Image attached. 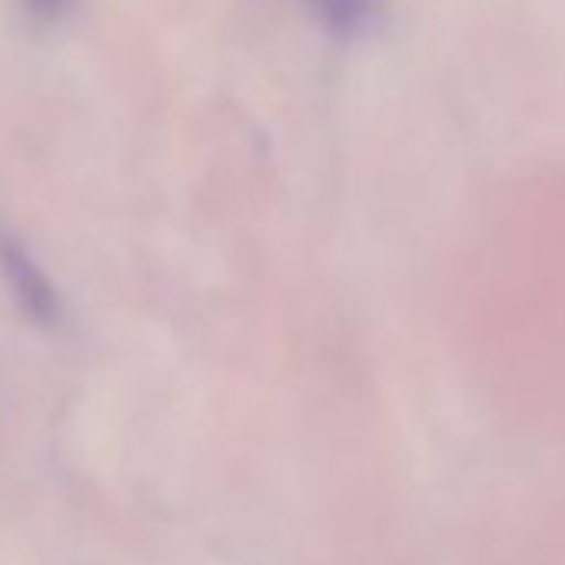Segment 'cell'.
Segmentation results:
<instances>
[{"instance_id":"obj_1","label":"cell","mask_w":565,"mask_h":565,"mask_svg":"<svg viewBox=\"0 0 565 565\" xmlns=\"http://www.w3.org/2000/svg\"><path fill=\"white\" fill-rule=\"evenodd\" d=\"M0 273H4L14 303L24 310L28 320L41 327H54L61 320V297L51 276L41 269L34 253L11 233L0 236Z\"/></svg>"},{"instance_id":"obj_3","label":"cell","mask_w":565,"mask_h":565,"mask_svg":"<svg viewBox=\"0 0 565 565\" xmlns=\"http://www.w3.org/2000/svg\"><path fill=\"white\" fill-rule=\"evenodd\" d=\"M21 4L38 24H54V21L64 18V11L71 8V0H21Z\"/></svg>"},{"instance_id":"obj_2","label":"cell","mask_w":565,"mask_h":565,"mask_svg":"<svg viewBox=\"0 0 565 565\" xmlns=\"http://www.w3.org/2000/svg\"><path fill=\"white\" fill-rule=\"evenodd\" d=\"M313 18L333 34V38H360L373 28L380 0H307Z\"/></svg>"}]
</instances>
